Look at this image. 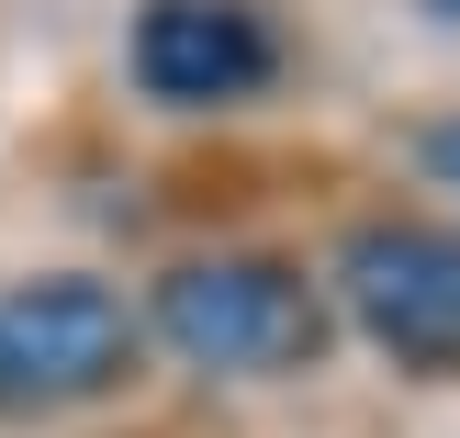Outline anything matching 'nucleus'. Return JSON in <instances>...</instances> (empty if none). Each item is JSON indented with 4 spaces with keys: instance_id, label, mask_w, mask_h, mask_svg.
Instances as JSON below:
<instances>
[{
    "instance_id": "nucleus-1",
    "label": "nucleus",
    "mask_w": 460,
    "mask_h": 438,
    "mask_svg": "<svg viewBox=\"0 0 460 438\" xmlns=\"http://www.w3.org/2000/svg\"><path fill=\"white\" fill-rule=\"evenodd\" d=\"M157 337H169L191 371L225 382H281L326 360V292L304 282L292 259H180L157 282Z\"/></svg>"
},
{
    "instance_id": "nucleus-2",
    "label": "nucleus",
    "mask_w": 460,
    "mask_h": 438,
    "mask_svg": "<svg viewBox=\"0 0 460 438\" xmlns=\"http://www.w3.org/2000/svg\"><path fill=\"white\" fill-rule=\"evenodd\" d=\"M135 304L90 270H45V282L0 292V405H90L135 371Z\"/></svg>"
},
{
    "instance_id": "nucleus-3",
    "label": "nucleus",
    "mask_w": 460,
    "mask_h": 438,
    "mask_svg": "<svg viewBox=\"0 0 460 438\" xmlns=\"http://www.w3.org/2000/svg\"><path fill=\"white\" fill-rule=\"evenodd\" d=\"M337 304L404 371H460V225H359L337 247Z\"/></svg>"
},
{
    "instance_id": "nucleus-4",
    "label": "nucleus",
    "mask_w": 460,
    "mask_h": 438,
    "mask_svg": "<svg viewBox=\"0 0 460 438\" xmlns=\"http://www.w3.org/2000/svg\"><path fill=\"white\" fill-rule=\"evenodd\" d=\"M124 67L146 102L169 112H214V102H247V90H270V67H281V34H270L247 0H146L124 34Z\"/></svg>"
},
{
    "instance_id": "nucleus-5",
    "label": "nucleus",
    "mask_w": 460,
    "mask_h": 438,
    "mask_svg": "<svg viewBox=\"0 0 460 438\" xmlns=\"http://www.w3.org/2000/svg\"><path fill=\"white\" fill-rule=\"evenodd\" d=\"M427 169H438V180H449V192H460V112H449V124H438V135H427Z\"/></svg>"
}]
</instances>
